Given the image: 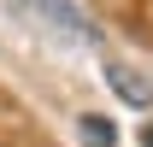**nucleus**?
<instances>
[{"label": "nucleus", "mask_w": 153, "mask_h": 147, "mask_svg": "<svg viewBox=\"0 0 153 147\" xmlns=\"http://www.w3.org/2000/svg\"><path fill=\"white\" fill-rule=\"evenodd\" d=\"M24 6H30V12H41L47 24H59L65 36H82V41H94V24L82 18V12H76L71 0H24Z\"/></svg>", "instance_id": "f257e3e1"}, {"label": "nucleus", "mask_w": 153, "mask_h": 147, "mask_svg": "<svg viewBox=\"0 0 153 147\" xmlns=\"http://www.w3.org/2000/svg\"><path fill=\"white\" fill-rule=\"evenodd\" d=\"M106 76H112V88H118V100H130V106H153V82H147V76H135V71H124V65H106Z\"/></svg>", "instance_id": "f03ea898"}, {"label": "nucleus", "mask_w": 153, "mask_h": 147, "mask_svg": "<svg viewBox=\"0 0 153 147\" xmlns=\"http://www.w3.org/2000/svg\"><path fill=\"white\" fill-rule=\"evenodd\" d=\"M76 135H82V147H112V141H118L112 118H100V112H88V118L76 124Z\"/></svg>", "instance_id": "7ed1b4c3"}, {"label": "nucleus", "mask_w": 153, "mask_h": 147, "mask_svg": "<svg viewBox=\"0 0 153 147\" xmlns=\"http://www.w3.org/2000/svg\"><path fill=\"white\" fill-rule=\"evenodd\" d=\"M141 147H153V124H147V129H141Z\"/></svg>", "instance_id": "20e7f679"}]
</instances>
